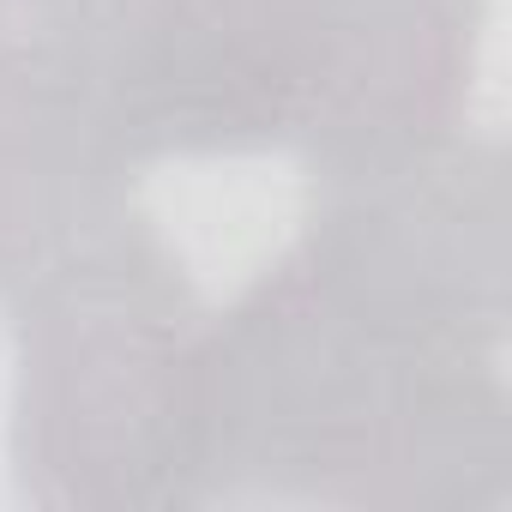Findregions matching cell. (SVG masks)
Segmentation results:
<instances>
[{"label":"cell","instance_id":"6da1fadb","mask_svg":"<svg viewBox=\"0 0 512 512\" xmlns=\"http://www.w3.org/2000/svg\"><path fill=\"white\" fill-rule=\"evenodd\" d=\"M506 157L320 181L296 247L205 338V500L500 512L512 500Z\"/></svg>","mask_w":512,"mask_h":512},{"label":"cell","instance_id":"7a4b0ae2","mask_svg":"<svg viewBox=\"0 0 512 512\" xmlns=\"http://www.w3.org/2000/svg\"><path fill=\"white\" fill-rule=\"evenodd\" d=\"M13 314V476L49 512H187L205 500L211 308L127 211L43 272Z\"/></svg>","mask_w":512,"mask_h":512},{"label":"cell","instance_id":"3957f363","mask_svg":"<svg viewBox=\"0 0 512 512\" xmlns=\"http://www.w3.org/2000/svg\"><path fill=\"white\" fill-rule=\"evenodd\" d=\"M308 97L296 145L314 187L398 169L458 133L488 0H296Z\"/></svg>","mask_w":512,"mask_h":512},{"label":"cell","instance_id":"277c9868","mask_svg":"<svg viewBox=\"0 0 512 512\" xmlns=\"http://www.w3.org/2000/svg\"><path fill=\"white\" fill-rule=\"evenodd\" d=\"M139 163L79 67L0 25V302L133 211Z\"/></svg>","mask_w":512,"mask_h":512},{"label":"cell","instance_id":"5b68a950","mask_svg":"<svg viewBox=\"0 0 512 512\" xmlns=\"http://www.w3.org/2000/svg\"><path fill=\"white\" fill-rule=\"evenodd\" d=\"M127 0H0V19L13 31H31L55 49H79L91 31H103Z\"/></svg>","mask_w":512,"mask_h":512}]
</instances>
